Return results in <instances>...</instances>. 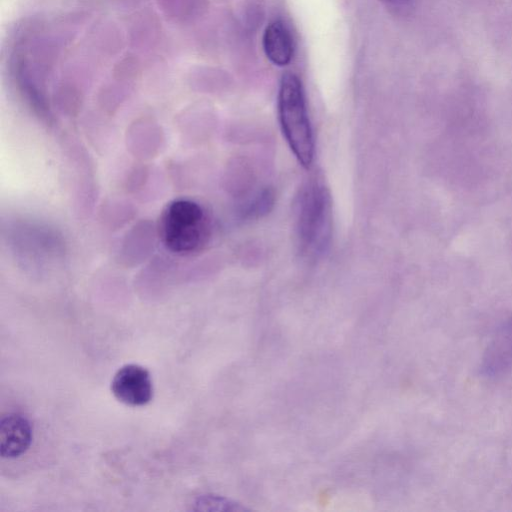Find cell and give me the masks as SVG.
<instances>
[{
    "label": "cell",
    "mask_w": 512,
    "mask_h": 512,
    "mask_svg": "<svg viewBox=\"0 0 512 512\" xmlns=\"http://www.w3.org/2000/svg\"><path fill=\"white\" fill-rule=\"evenodd\" d=\"M278 116L291 151L304 168H309L314 158L313 131L303 85L294 73L287 72L280 80Z\"/></svg>",
    "instance_id": "obj_1"
},
{
    "label": "cell",
    "mask_w": 512,
    "mask_h": 512,
    "mask_svg": "<svg viewBox=\"0 0 512 512\" xmlns=\"http://www.w3.org/2000/svg\"><path fill=\"white\" fill-rule=\"evenodd\" d=\"M159 235L171 252L191 255L199 252L208 242L209 218L198 203L186 199L174 200L161 213Z\"/></svg>",
    "instance_id": "obj_2"
},
{
    "label": "cell",
    "mask_w": 512,
    "mask_h": 512,
    "mask_svg": "<svg viewBox=\"0 0 512 512\" xmlns=\"http://www.w3.org/2000/svg\"><path fill=\"white\" fill-rule=\"evenodd\" d=\"M297 222L302 250L309 255L321 253L327 245L331 230L330 199L322 183L313 180L302 189Z\"/></svg>",
    "instance_id": "obj_3"
},
{
    "label": "cell",
    "mask_w": 512,
    "mask_h": 512,
    "mask_svg": "<svg viewBox=\"0 0 512 512\" xmlns=\"http://www.w3.org/2000/svg\"><path fill=\"white\" fill-rule=\"evenodd\" d=\"M111 392L121 403L139 407L148 404L153 397V383L149 371L138 364H126L119 368L111 381Z\"/></svg>",
    "instance_id": "obj_4"
},
{
    "label": "cell",
    "mask_w": 512,
    "mask_h": 512,
    "mask_svg": "<svg viewBox=\"0 0 512 512\" xmlns=\"http://www.w3.org/2000/svg\"><path fill=\"white\" fill-rule=\"evenodd\" d=\"M33 439V430L27 417L20 413H7L0 420V455L16 459L25 454Z\"/></svg>",
    "instance_id": "obj_5"
},
{
    "label": "cell",
    "mask_w": 512,
    "mask_h": 512,
    "mask_svg": "<svg viewBox=\"0 0 512 512\" xmlns=\"http://www.w3.org/2000/svg\"><path fill=\"white\" fill-rule=\"evenodd\" d=\"M262 46L266 57L277 66H285L293 58V39L282 21L275 20L266 26Z\"/></svg>",
    "instance_id": "obj_6"
},
{
    "label": "cell",
    "mask_w": 512,
    "mask_h": 512,
    "mask_svg": "<svg viewBox=\"0 0 512 512\" xmlns=\"http://www.w3.org/2000/svg\"><path fill=\"white\" fill-rule=\"evenodd\" d=\"M192 509L201 511H244L245 507L225 497L207 494L197 497Z\"/></svg>",
    "instance_id": "obj_7"
},
{
    "label": "cell",
    "mask_w": 512,
    "mask_h": 512,
    "mask_svg": "<svg viewBox=\"0 0 512 512\" xmlns=\"http://www.w3.org/2000/svg\"><path fill=\"white\" fill-rule=\"evenodd\" d=\"M387 4L404 12H409L417 7L422 0H382Z\"/></svg>",
    "instance_id": "obj_8"
}]
</instances>
